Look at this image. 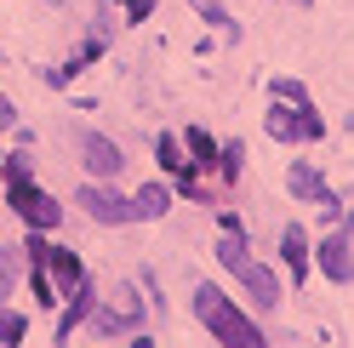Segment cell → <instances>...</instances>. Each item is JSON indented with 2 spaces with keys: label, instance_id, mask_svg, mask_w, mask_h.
I'll list each match as a JSON object with an SVG mask.
<instances>
[{
  "label": "cell",
  "instance_id": "cell-10",
  "mask_svg": "<svg viewBox=\"0 0 354 348\" xmlns=\"http://www.w3.org/2000/svg\"><path fill=\"white\" fill-rule=\"evenodd\" d=\"M280 251H286V263H292V280H303V269H308V234L297 223L280 234Z\"/></svg>",
  "mask_w": 354,
  "mask_h": 348
},
{
  "label": "cell",
  "instance_id": "cell-20",
  "mask_svg": "<svg viewBox=\"0 0 354 348\" xmlns=\"http://www.w3.org/2000/svg\"><path fill=\"white\" fill-rule=\"evenodd\" d=\"M297 6H308V0H297Z\"/></svg>",
  "mask_w": 354,
  "mask_h": 348
},
{
  "label": "cell",
  "instance_id": "cell-18",
  "mask_svg": "<svg viewBox=\"0 0 354 348\" xmlns=\"http://www.w3.org/2000/svg\"><path fill=\"white\" fill-rule=\"evenodd\" d=\"M194 6H201V12L212 17V23H229V17H223V6H217V0H194Z\"/></svg>",
  "mask_w": 354,
  "mask_h": 348
},
{
  "label": "cell",
  "instance_id": "cell-1",
  "mask_svg": "<svg viewBox=\"0 0 354 348\" xmlns=\"http://www.w3.org/2000/svg\"><path fill=\"white\" fill-rule=\"evenodd\" d=\"M194 314H201V325H206L223 348H269V342H263V331H257V325L240 314L217 286H194Z\"/></svg>",
  "mask_w": 354,
  "mask_h": 348
},
{
  "label": "cell",
  "instance_id": "cell-6",
  "mask_svg": "<svg viewBox=\"0 0 354 348\" xmlns=\"http://www.w3.org/2000/svg\"><path fill=\"white\" fill-rule=\"evenodd\" d=\"M35 263L52 274V291H80V263H75V251H57V246H35Z\"/></svg>",
  "mask_w": 354,
  "mask_h": 348
},
{
  "label": "cell",
  "instance_id": "cell-7",
  "mask_svg": "<svg viewBox=\"0 0 354 348\" xmlns=\"http://www.w3.org/2000/svg\"><path fill=\"white\" fill-rule=\"evenodd\" d=\"M286 188L297 194V200H308V206H326L331 211V188H326V177L315 166H292V177H286Z\"/></svg>",
  "mask_w": 354,
  "mask_h": 348
},
{
  "label": "cell",
  "instance_id": "cell-12",
  "mask_svg": "<svg viewBox=\"0 0 354 348\" xmlns=\"http://www.w3.org/2000/svg\"><path fill=\"white\" fill-rule=\"evenodd\" d=\"M131 206H138V217H166L171 194H166L160 183H143V194H131Z\"/></svg>",
  "mask_w": 354,
  "mask_h": 348
},
{
  "label": "cell",
  "instance_id": "cell-5",
  "mask_svg": "<svg viewBox=\"0 0 354 348\" xmlns=\"http://www.w3.org/2000/svg\"><path fill=\"white\" fill-rule=\"evenodd\" d=\"M326 126H320V115H308L303 103H292V108H269V137H280V143H297V137H320Z\"/></svg>",
  "mask_w": 354,
  "mask_h": 348
},
{
  "label": "cell",
  "instance_id": "cell-17",
  "mask_svg": "<svg viewBox=\"0 0 354 348\" xmlns=\"http://www.w3.org/2000/svg\"><path fill=\"white\" fill-rule=\"evenodd\" d=\"M12 291V257H6V246H0V297Z\"/></svg>",
  "mask_w": 354,
  "mask_h": 348
},
{
  "label": "cell",
  "instance_id": "cell-19",
  "mask_svg": "<svg viewBox=\"0 0 354 348\" xmlns=\"http://www.w3.org/2000/svg\"><path fill=\"white\" fill-rule=\"evenodd\" d=\"M12 120H17V108L6 103V92H0V126H12Z\"/></svg>",
  "mask_w": 354,
  "mask_h": 348
},
{
  "label": "cell",
  "instance_id": "cell-8",
  "mask_svg": "<svg viewBox=\"0 0 354 348\" xmlns=\"http://www.w3.org/2000/svg\"><path fill=\"white\" fill-rule=\"evenodd\" d=\"M320 269L326 280H354V251H348V234H331L320 246Z\"/></svg>",
  "mask_w": 354,
  "mask_h": 348
},
{
  "label": "cell",
  "instance_id": "cell-16",
  "mask_svg": "<svg viewBox=\"0 0 354 348\" xmlns=\"http://www.w3.org/2000/svg\"><path fill=\"white\" fill-rule=\"evenodd\" d=\"M86 309H92V291L80 286V291H75V302H69V314H63V325H57V331H75V325H80V314H86Z\"/></svg>",
  "mask_w": 354,
  "mask_h": 348
},
{
  "label": "cell",
  "instance_id": "cell-14",
  "mask_svg": "<svg viewBox=\"0 0 354 348\" xmlns=\"http://www.w3.org/2000/svg\"><path fill=\"white\" fill-rule=\"evenodd\" d=\"M189 148H194V155H189L194 166H206V160H217V143H212V137L201 132V126H194V132H189Z\"/></svg>",
  "mask_w": 354,
  "mask_h": 348
},
{
  "label": "cell",
  "instance_id": "cell-3",
  "mask_svg": "<svg viewBox=\"0 0 354 348\" xmlns=\"http://www.w3.org/2000/svg\"><path fill=\"white\" fill-rule=\"evenodd\" d=\"M6 206L24 217L29 229H52V223H57V200H52V194H40L29 177H12V183H6Z\"/></svg>",
  "mask_w": 354,
  "mask_h": 348
},
{
  "label": "cell",
  "instance_id": "cell-2",
  "mask_svg": "<svg viewBox=\"0 0 354 348\" xmlns=\"http://www.w3.org/2000/svg\"><path fill=\"white\" fill-rule=\"evenodd\" d=\"M217 263H223V269L240 280V286L252 291V302H257V309H274V302H280V280H274L269 269H263L246 246H240V234H229V240L217 246Z\"/></svg>",
  "mask_w": 354,
  "mask_h": 348
},
{
  "label": "cell",
  "instance_id": "cell-15",
  "mask_svg": "<svg viewBox=\"0 0 354 348\" xmlns=\"http://www.w3.org/2000/svg\"><path fill=\"white\" fill-rule=\"evenodd\" d=\"M12 342H24V314H6V309H0V348H12Z\"/></svg>",
  "mask_w": 354,
  "mask_h": 348
},
{
  "label": "cell",
  "instance_id": "cell-13",
  "mask_svg": "<svg viewBox=\"0 0 354 348\" xmlns=\"http://www.w3.org/2000/svg\"><path fill=\"white\" fill-rule=\"evenodd\" d=\"M131 314H138V302H131V297H120L109 314H97V325H103V331H120V325H131Z\"/></svg>",
  "mask_w": 354,
  "mask_h": 348
},
{
  "label": "cell",
  "instance_id": "cell-11",
  "mask_svg": "<svg viewBox=\"0 0 354 348\" xmlns=\"http://www.w3.org/2000/svg\"><path fill=\"white\" fill-rule=\"evenodd\" d=\"M154 155H160V166L177 171V183L194 194V183H189V160H183V148H177V137H160V143H154Z\"/></svg>",
  "mask_w": 354,
  "mask_h": 348
},
{
  "label": "cell",
  "instance_id": "cell-4",
  "mask_svg": "<svg viewBox=\"0 0 354 348\" xmlns=\"http://www.w3.org/2000/svg\"><path fill=\"white\" fill-rule=\"evenodd\" d=\"M80 206H86L92 223H131V217H138V206H131L126 194L103 188V183H86V188H80Z\"/></svg>",
  "mask_w": 354,
  "mask_h": 348
},
{
  "label": "cell",
  "instance_id": "cell-9",
  "mask_svg": "<svg viewBox=\"0 0 354 348\" xmlns=\"http://www.w3.org/2000/svg\"><path fill=\"white\" fill-rule=\"evenodd\" d=\"M80 148H86L80 160H86V171H92V177H115V171H120V148L109 143V137H86Z\"/></svg>",
  "mask_w": 354,
  "mask_h": 348
}]
</instances>
